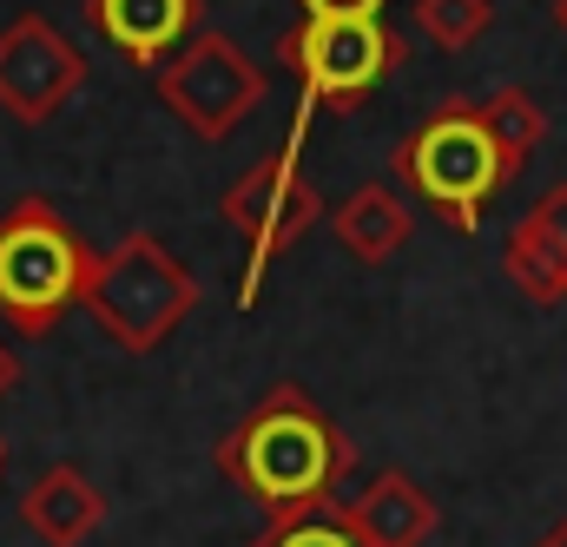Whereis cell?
Returning a JSON list of instances; mask_svg holds the SVG:
<instances>
[{
	"mask_svg": "<svg viewBox=\"0 0 567 547\" xmlns=\"http://www.w3.org/2000/svg\"><path fill=\"white\" fill-rule=\"evenodd\" d=\"M212 462L265 515H310V508H330V495L343 488L357 448L297 383H271L258 396V410L231 435H218Z\"/></svg>",
	"mask_w": 567,
	"mask_h": 547,
	"instance_id": "cell-1",
	"label": "cell"
},
{
	"mask_svg": "<svg viewBox=\"0 0 567 547\" xmlns=\"http://www.w3.org/2000/svg\"><path fill=\"white\" fill-rule=\"evenodd\" d=\"M93 265V245L66 225L60 205L40 192L13 198L0 211V323L20 337H53L66 310L86 303Z\"/></svg>",
	"mask_w": 567,
	"mask_h": 547,
	"instance_id": "cell-2",
	"label": "cell"
},
{
	"mask_svg": "<svg viewBox=\"0 0 567 547\" xmlns=\"http://www.w3.org/2000/svg\"><path fill=\"white\" fill-rule=\"evenodd\" d=\"M396 178L423 198L449 231H482L488 198L515 178L502 145L488 138L482 106H435L416 133L396 145Z\"/></svg>",
	"mask_w": 567,
	"mask_h": 547,
	"instance_id": "cell-3",
	"label": "cell"
},
{
	"mask_svg": "<svg viewBox=\"0 0 567 547\" xmlns=\"http://www.w3.org/2000/svg\"><path fill=\"white\" fill-rule=\"evenodd\" d=\"M198 303V277L185 271L152 231H133L120 238L100 265H93V283H86V310L93 323L133 350V357H152Z\"/></svg>",
	"mask_w": 567,
	"mask_h": 547,
	"instance_id": "cell-4",
	"label": "cell"
},
{
	"mask_svg": "<svg viewBox=\"0 0 567 547\" xmlns=\"http://www.w3.org/2000/svg\"><path fill=\"white\" fill-rule=\"evenodd\" d=\"M278 60L290 66L297 93H303V113L310 106H337V113H357L403 60H410V40L370 13V20H297L278 40Z\"/></svg>",
	"mask_w": 567,
	"mask_h": 547,
	"instance_id": "cell-5",
	"label": "cell"
},
{
	"mask_svg": "<svg viewBox=\"0 0 567 547\" xmlns=\"http://www.w3.org/2000/svg\"><path fill=\"white\" fill-rule=\"evenodd\" d=\"M218 211H225V225L245 238V283H238V303L251 310L258 303V290H265V277L278 265L290 245H303L310 238V225H323V198H317V185L297 172V152L284 145L271 158H258L225 198H218Z\"/></svg>",
	"mask_w": 567,
	"mask_h": 547,
	"instance_id": "cell-6",
	"label": "cell"
},
{
	"mask_svg": "<svg viewBox=\"0 0 567 547\" xmlns=\"http://www.w3.org/2000/svg\"><path fill=\"white\" fill-rule=\"evenodd\" d=\"M158 100L185 120L198 138H231L265 106V66L218 27H198L165 66H158Z\"/></svg>",
	"mask_w": 567,
	"mask_h": 547,
	"instance_id": "cell-7",
	"label": "cell"
},
{
	"mask_svg": "<svg viewBox=\"0 0 567 547\" xmlns=\"http://www.w3.org/2000/svg\"><path fill=\"white\" fill-rule=\"evenodd\" d=\"M80 86H86V53L47 13H20L0 27V113L7 120L47 126L66 113Z\"/></svg>",
	"mask_w": 567,
	"mask_h": 547,
	"instance_id": "cell-8",
	"label": "cell"
},
{
	"mask_svg": "<svg viewBox=\"0 0 567 547\" xmlns=\"http://www.w3.org/2000/svg\"><path fill=\"white\" fill-rule=\"evenodd\" d=\"M198 13H205L198 0H86V27L140 73H158L198 33Z\"/></svg>",
	"mask_w": 567,
	"mask_h": 547,
	"instance_id": "cell-9",
	"label": "cell"
},
{
	"mask_svg": "<svg viewBox=\"0 0 567 547\" xmlns=\"http://www.w3.org/2000/svg\"><path fill=\"white\" fill-rule=\"evenodd\" d=\"M100 522H106V495H100L93 475L73 468V462L40 468L33 488L20 495V528L47 547H86L100 535Z\"/></svg>",
	"mask_w": 567,
	"mask_h": 547,
	"instance_id": "cell-10",
	"label": "cell"
},
{
	"mask_svg": "<svg viewBox=\"0 0 567 547\" xmlns=\"http://www.w3.org/2000/svg\"><path fill=\"white\" fill-rule=\"evenodd\" d=\"M502 265L528 303H561L567 297V185H548L528 205V218L508 231Z\"/></svg>",
	"mask_w": 567,
	"mask_h": 547,
	"instance_id": "cell-11",
	"label": "cell"
},
{
	"mask_svg": "<svg viewBox=\"0 0 567 547\" xmlns=\"http://www.w3.org/2000/svg\"><path fill=\"white\" fill-rule=\"evenodd\" d=\"M343 522L357 528L363 547H429L435 528H442V508L429 502V488L416 482V475L383 468V475L343 508Z\"/></svg>",
	"mask_w": 567,
	"mask_h": 547,
	"instance_id": "cell-12",
	"label": "cell"
},
{
	"mask_svg": "<svg viewBox=\"0 0 567 547\" xmlns=\"http://www.w3.org/2000/svg\"><path fill=\"white\" fill-rule=\"evenodd\" d=\"M330 231H337V245H343L357 265H390V258L410 245L416 211H410L390 185H357V192L330 211Z\"/></svg>",
	"mask_w": 567,
	"mask_h": 547,
	"instance_id": "cell-13",
	"label": "cell"
},
{
	"mask_svg": "<svg viewBox=\"0 0 567 547\" xmlns=\"http://www.w3.org/2000/svg\"><path fill=\"white\" fill-rule=\"evenodd\" d=\"M482 120H488V138L502 145L508 172H522V165L535 158V145L548 138V113H542L535 93H522V86H502L495 100H482Z\"/></svg>",
	"mask_w": 567,
	"mask_h": 547,
	"instance_id": "cell-14",
	"label": "cell"
},
{
	"mask_svg": "<svg viewBox=\"0 0 567 547\" xmlns=\"http://www.w3.org/2000/svg\"><path fill=\"white\" fill-rule=\"evenodd\" d=\"M416 27L442 53H462L495 27V0H416Z\"/></svg>",
	"mask_w": 567,
	"mask_h": 547,
	"instance_id": "cell-15",
	"label": "cell"
},
{
	"mask_svg": "<svg viewBox=\"0 0 567 547\" xmlns=\"http://www.w3.org/2000/svg\"><path fill=\"white\" fill-rule=\"evenodd\" d=\"M245 547H363V541H357V528L343 515L310 508V515H271V528Z\"/></svg>",
	"mask_w": 567,
	"mask_h": 547,
	"instance_id": "cell-16",
	"label": "cell"
},
{
	"mask_svg": "<svg viewBox=\"0 0 567 547\" xmlns=\"http://www.w3.org/2000/svg\"><path fill=\"white\" fill-rule=\"evenodd\" d=\"M310 20H370V13H383L390 0H297Z\"/></svg>",
	"mask_w": 567,
	"mask_h": 547,
	"instance_id": "cell-17",
	"label": "cell"
},
{
	"mask_svg": "<svg viewBox=\"0 0 567 547\" xmlns=\"http://www.w3.org/2000/svg\"><path fill=\"white\" fill-rule=\"evenodd\" d=\"M13 383H20V357H13V350H7V343H0V396H7V390H13Z\"/></svg>",
	"mask_w": 567,
	"mask_h": 547,
	"instance_id": "cell-18",
	"label": "cell"
},
{
	"mask_svg": "<svg viewBox=\"0 0 567 547\" xmlns=\"http://www.w3.org/2000/svg\"><path fill=\"white\" fill-rule=\"evenodd\" d=\"M535 547H567V515H561V522H555V528H548V535H542Z\"/></svg>",
	"mask_w": 567,
	"mask_h": 547,
	"instance_id": "cell-19",
	"label": "cell"
},
{
	"mask_svg": "<svg viewBox=\"0 0 567 547\" xmlns=\"http://www.w3.org/2000/svg\"><path fill=\"white\" fill-rule=\"evenodd\" d=\"M555 27L567 33V0H555Z\"/></svg>",
	"mask_w": 567,
	"mask_h": 547,
	"instance_id": "cell-20",
	"label": "cell"
},
{
	"mask_svg": "<svg viewBox=\"0 0 567 547\" xmlns=\"http://www.w3.org/2000/svg\"><path fill=\"white\" fill-rule=\"evenodd\" d=\"M0 468H7V442H0Z\"/></svg>",
	"mask_w": 567,
	"mask_h": 547,
	"instance_id": "cell-21",
	"label": "cell"
}]
</instances>
